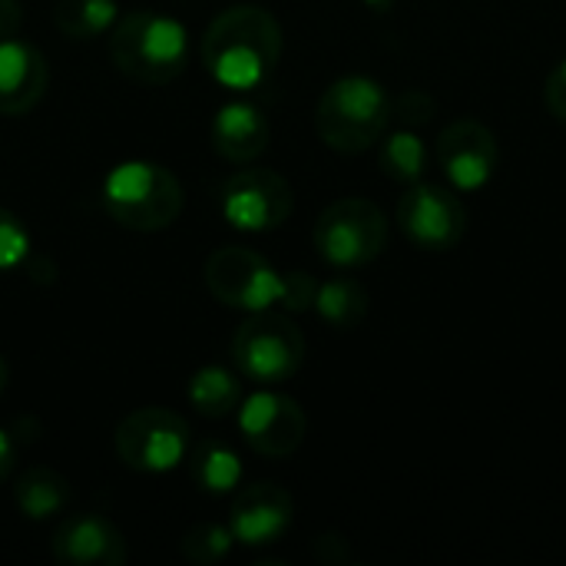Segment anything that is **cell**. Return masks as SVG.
Listing matches in <instances>:
<instances>
[{
    "mask_svg": "<svg viewBox=\"0 0 566 566\" xmlns=\"http://www.w3.org/2000/svg\"><path fill=\"white\" fill-rule=\"evenodd\" d=\"M282 56L279 20L255 3L222 10L202 36V63L226 90H255Z\"/></svg>",
    "mask_w": 566,
    "mask_h": 566,
    "instance_id": "1",
    "label": "cell"
},
{
    "mask_svg": "<svg viewBox=\"0 0 566 566\" xmlns=\"http://www.w3.org/2000/svg\"><path fill=\"white\" fill-rule=\"evenodd\" d=\"M109 60L123 76L143 86H163L186 70L189 30L156 10L123 13L109 30Z\"/></svg>",
    "mask_w": 566,
    "mask_h": 566,
    "instance_id": "2",
    "label": "cell"
},
{
    "mask_svg": "<svg viewBox=\"0 0 566 566\" xmlns=\"http://www.w3.org/2000/svg\"><path fill=\"white\" fill-rule=\"evenodd\" d=\"M391 123V96L371 76H342L335 80L318 106L315 129L328 149L355 156L371 149Z\"/></svg>",
    "mask_w": 566,
    "mask_h": 566,
    "instance_id": "3",
    "label": "cell"
},
{
    "mask_svg": "<svg viewBox=\"0 0 566 566\" xmlns=\"http://www.w3.org/2000/svg\"><path fill=\"white\" fill-rule=\"evenodd\" d=\"M103 206L123 229L159 232L182 212V186L166 166L133 159L113 166L103 179Z\"/></svg>",
    "mask_w": 566,
    "mask_h": 566,
    "instance_id": "4",
    "label": "cell"
},
{
    "mask_svg": "<svg viewBox=\"0 0 566 566\" xmlns=\"http://www.w3.org/2000/svg\"><path fill=\"white\" fill-rule=\"evenodd\" d=\"M305 361V338L289 315L252 312L232 335V365L245 381L282 385L298 375Z\"/></svg>",
    "mask_w": 566,
    "mask_h": 566,
    "instance_id": "5",
    "label": "cell"
},
{
    "mask_svg": "<svg viewBox=\"0 0 566 566\" xmlns=\"http://www.w3.org/2000/svg\"><path fill=\"white\" fill-rule=\"evenodd\" d=\"M388 245L385 212L361 196L325 206L315 222V249L335 269H361L375 262Z\"/></svg>",
    "mask_w": 566,
    "mask_h": 566,
    "instance_id": "6",
    "label": "cell"
},
{
    "mask_svg": "<svg viewBox=\"0 0 566 566\" xmlns=\"http://www.w3.org/2000/svg\"><path fill=\"white\" fill-rule=\"evenodd\" d=\"M189 451V424L169 408H139L116 428V454L126 468L143 474H166L182 464Z\"/></svg>",
    "mask_w": 566,
    "mask_h": 566,
    "instance_id": "7",
    "label": "cell"
},
{
    "mask_svg": "<svg viewBox=\"0 0 566 566\" xmlns=\"http://www.w3.org/2000/svg\"><path fill=\"white\" fill-rule=\"evenodd\" d=\"M295 209L292 186L272 169H239L219 189V212L232 229L269 232Z\"/></svg>",
    "mask_w": 566,
    "mask_h": 566,
    "instance_id": "8",
    "label": "cell"
},
{
    "mask_svg": "<svg viewBox=\"0 0 566 566\" xmlns=\"http://www.w3.org/2000/svg\"><path fill=\"white\" fill-rule=\"evenodd\" d=\"M398 226L418 249L448 252L468 232V209L448 186L418 179L398 199Z\"/></svg>",
    "mask_w": 566,
    "mask_h": 566,
    "instance_id": "9",
    "label": "cell"
},
{
    "mask_svg": "<svg viewBox=\"0 0 566 566\" xmlns=\"http://www.w3.org/2000/svg\"><path fill=\"white\" fill-rule=\"evenodd\" d=\"M206 285L222 305L242 312L272 308L282 295V275L242 245H222L206 259Z\"/></svg>",
    "mask_w": 566,
    "mask_h": 566,
    "instance_id": "10",
    "label": "cell"
},
{
    "mask_svg": "<svg viewBox=\"0 0 566 566\" xmlns=\"http://www.w3.org/2000/svg\"><path fill=\"white\" fill-rule=\"evenodd\" d=\"M239 431L255 454L289 458L302 448L308 418L295 398L279 391H255L239 405Z\"/></svg>",
    "mask_w": 566,
    "mask_h": 566,
    "instance_id": "11",
    "label": "cell"
},
{
    "mask_svg": "<svg viewBox=\"0 0 566 566\" xmlns=\"http://www.w3.org/2000/svg\"><path fill=\"white\" fill-rule=\"evenodd\" d=\"M434 156L454 189L478 192L497 172V136L481 119L464 116L441 129Z\"/></svg>",
    "mask_w": 566,
    "mask_h": 566,
    "instance_id": "12",
    "label": "cell"
},
{
    "mask_svg": "<svg viewBox=\"0 0 566 566\" xmlns=\"http://www.w3.org/2000/svg\"><path fill=\"white\" fill-rule=\"evenodd\" d=\"M295 521V501L279 484H252L239 491L229 511V531L245 547H265L289 534Z\"/></svg>",
    "mask_w": 566,
    "mask_h": 566,
    "instance_id": "13",
    "label": "cell"
},
{
    "mask_svg": "<svg viewBox=\"0 0 566 566\" xmlns=\"http://www.w3.org/2000/svg\"><path fill=\"white\" fill-rule=\"evenodd\" d=\"M53 557L66 566H123L129 551L106 517L73 514L53 534Z\"/></svg>",
    "mask_w": 566,
    "mask_h": 566,
    "instance_id": "14",
    "label": "cell"
},
{
    "mask_svg": "<svg viewBox=\"0 0 566 566\" xmlns=\"http://www.w3.org/2000/svg\"><path fill=\"white\" fill-rule=\"evenodd\" d=\"M50 83V66L33 43L17 36L0 40V113L20 116L40 103Z\"/></svg>",
    "mask_w": 566,
    "mask_h": 566,
    "instance_id": "15",
    "label": "cell"
},
{
    "mask_svg": "<svg viewBox=\"0 0 566 566\" xmlns=\"http://www.w3.org/2000/svg\"><path fill=\"white\" fill-rule=\"evenodd\" d=\"M269 116L245 99L219 106L212 116V149L229 163H252L269 149Z\"/></svg>",
    "mask_w": 566,
    "mask_h": 566,
    "instance_id": "16",
    "label": "cell"
},
{
    "mask_svg": "<svg viewBox=\"0 0 566 566\" xmlns=\"http://www.w3.org/2000/svg\"><path fill=\"white\" fill-rule=\"evenodd\" d=\"M13 501L27 521H50L70 504V484L53 468H30L13 488Z\"/></svg>",
    "mask_w": 566,
    "mask_h": 566,
    "instance_id": "17",
    "label": "cell"
},
{
    "mask_svg": "<svg viewBox=\"0 0 566 566\" xmlns=\"http://www.w3.org/2000/svg\"><path fill=\"white\" fill-rule=\"evenodd\" d=\"M189 405L202 418H229L242 405V381L222 365H206L189 381Z\"/></svg>",
    "mask_w": 566,
    "mask_h": 566,
    "instance_id": "18",
    "label": "cell"
},
{
    "mask_svg": "<svg viewBox=\"0 0 566 566\" xmlns=\"http://www.w3.org/2000/svg\"><path fill=\"white\" fill-rule=\"evenodd\" d=\"M189 474L202 494H229L242 481V464H239V454L226 441L209 438L192 451Z\"/></svg>",
    "mask_w": 566,
    "mask_h": 566,
    "instance_id": "19",
    "label": "cell"
},
{
    "mask_svg": "<svg viewBox=\"0 0 566 566\" xmlns=\"http://www.w3.org/2000/svg\"><path fill=\"white\" fill-rule=\"evenodd\" d=\"M116 17V0H56L53 7V23L66 40H96L113 30Z\"/></svg>",
    "mask_w": 566,
    "mask_h": 566,
    "instance_id": "20",
    "label": "cell"
},
{
    "mask_svg": "<svg viewBox=\"0 0 566 566\" xmlns=\"http://www.w3.org/2000/svg\"><path fill=\"white\" fill-rule=\"evenodd\" d=\"M315 312L335 328H355L368 315V292L355 279H332L318 285Z\"/></svg>",
    "mask_w": 566,
    "mask_h": 566,
    "instance_id": "21",
    "label": "cell"
},
{
    "mask_svg": "<svg viewBox=\"0 0 566 566\" xmlns=\"http://www.w3.org/2000/svg\"><path fill=\"white\" fill-rule=\"evenodd\" d=\"M378 163H381V172L388 179H398V182H418L428 169V146L418 133L411 129H398L391 133L385 143H381V153H378Z\"/></svg>",
    "mask_w": 566,
    "mask_h": 566,
    "instance_id": "22",
    "label": "cell"
},
{
    "mask_svg": "<svg viewBox=\"0 0 566 566\" xmlns=\"http://www.w3.org/2000/svg\"><path fill=\"white\" fill-rule=\"evenodd\" d=\"M235 537L229 531V524H196L186 537H182V554L192 564H219L229 557Z\"/></svg>",
    "mask_w": 566,
    "mask_h": 566,
    "instance_id": "23",
    "label": "cell"
},
{
    "mask_svg": "<svg viewBox=\"0 0 566 566\" xmlns=\"http://www.w3.org/2000/svg\"><path fill=\"white\" fill-rule=\"evenodd\" d=\"M27 252H30V235L23 222L13 212L0 209V272L17 269L27 259Z\"/></svg>",
    "mask_w": 566,
    "mask_h": 566,
    "instance_id": "24",
    "label": "cell"
},
{
    "mask_svg": "<svg viewBox=\"0 0 566 566\" xmlns=\"http://www.w3.org/2000/svg\"><path fill=\"white\" fill-rule=\"evenodd\" d=\"M315 295H318V282L308 275V272H289L282 275V295H279V305L285 312H308L315 308Z\"/></svg>",
    "mask_w": 566,
    "mask_h": 566,
    "instance_id": "25",
    "label": "cell"
},
{
    "mask_svg": "<svg viewBox=\"0 0 566 566\" xmlns=\"http://www.w3.org/2000/svg\"><path fill=\"white\" fill-rule=\"evenodd\" d=\"M544 103H547V109L566 123V60H560L554 70H551V76H547V83H544Z\"/></svg>",
    "mask_w": 566,
    "mask_h": 566,
    "instance_id": "26",
    "label": "cell"
},
{
    "mask_svg": "<svg viewBox=\"0 0 566 566\" xmlns=\"http://www.w3.org/2000/svg\"><path fill=\"white\" fill-rule=\"evenodd\" d=\"M431 109H434V99H431V96H424V93H418V90H411V93H405V96H401L398 109L391 106V116L398 113L405 123H424V119L431 116Z\"/></svg>",
    "mask_w": 566,
    "mask_h": 566,
    "instance_id": "27",
    "label": "cell"
},
{
    "mask_svg": "<svg viewBox=\"0 0 566 566\" xmlns=\"http://www.w3.org/2000/svg\"><path fill=\"white\" fill-rule=\"evenodd\" d=\"M23 27V10L17 0H0V40H10L17 36Z\"/></svg>",
    "mask_w": 566,
    "mask_h": 566,
    "instance_id": "28",
    "label": "cell"
},
{
    "mask_svg": "<svg viewBox=\"0 0 566 566\" xmlns=\"http://www.w3.org/2000/svg\"><path fill=\"white\" fill-rule=\"evenodd\" d=\"M13 464H17V448H13V441H10V434L0 428V484L10 478V471H13Z\"/></svg>",
    "mask_w": 566,
    "mask_h": 566,
    "instance_id": "29",
    "label": "cell"
},
{
    "mask_svg": "<svg viewBox=\"0 0 566 566\" xmlns=\"http://www.w3.org/2000/svg\"><path fill=\"white\" fill-rule=\"evenodd\" d=\"M7 378H10V371H7V361H3V355H0V395L7 391Z\"/></svg>",
    "mask_w": 566,
    "mask_h": 566,
    "instance_id": "30",
    "label": "cell"
}]
</instances>
